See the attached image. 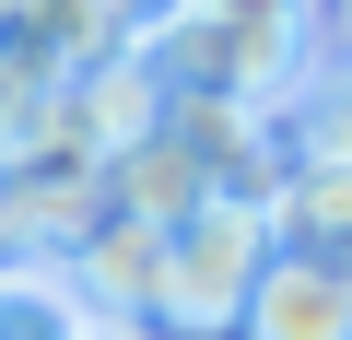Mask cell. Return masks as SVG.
Segmentation results:
<instances>
[{
  "instance_id": "6da1fadb",
  "label": "cell",
  "mask_w": 352,
  "mask_h": 340,
  "mask_svg": "<svg viewBox=\"0 0 352 340\" xmlns=\"http://www.w3.org/2000/svg\"><path fill=\"white\" fill-rule=\"evenodd\" d=\"M141 59H153V82H164L176 106L282 117V106L317 82L329 36H317L305 12H164V24H141Z\"/></svg>"
},
{
  "instance_id": "7a4b0ae2",
  "label": "cell",
  "mask_w": 352,
  "mask_h": 340,
  "mask_svg": "<svg viewBox=\"0 0 352 340\" xmlns=\"http://www.w3.org/2000/svg\"><path fill=\"white\" fill-rule=\"evenodd\" d=\"M258 270H270V223L235 212V200H200L188 223L164 235V270H153V340H223V328L247 317Z\"/></svg>"
},
{
  "instance_id": "3957f363",
  "label": "cell",
  "mask_w": 352,
  "mask_h": 340,
  "mask_svg": "<svg viewBox=\"0 0 352 340\" xmlns=\"http://www.w3.org/2000/svg\"><path fill=\"white\" fill-rule=\"evenodd\" d=\"M235 340H352V270H340V258H282V247H270V270H258Z\"/></svg>"
},
{
  "instance_id": "277c9868",
  "label": "cell",
  "mask_w": 352,
  "mask_h": 340,
  "mask_svg": "<svg viewBox=\"0 0 352 340\" xmlns=\"http://www.w3.org/2000/svg\"><path fill=\"white\" fill-rule=\"evenodd\" d=\"M59 340H153V328H59Z\"/></svg>"
},
{
  "instance_id": "5b68a950",
  "label": "cell",
  "mask_w": 352,
  "mask_h": 340,
  "mask_svg": "<svg viewBox=\"0 0 352 340\" xmlns=\"http://www.w3.org/2000/svg\"><path fill=\"white\" fill-rule=\"evenodd\" d=\"M340 270H352V258H340Z\"/></svg>"
}]
</instances>
